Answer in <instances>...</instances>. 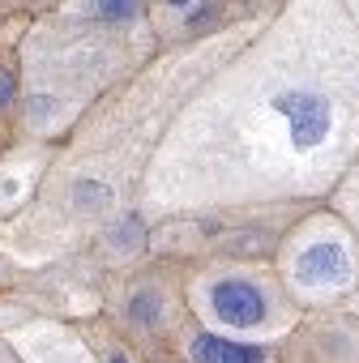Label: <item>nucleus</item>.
I'll use <instances>...</instances> for the list:
<instances>
[{
	"label": "nucleus",
	"instance_id": "f257e3e1",
	"mask_svg": "<svg viewBox=\"0 0 359 363\" xmlns=\"http://www.w3.org/2000/svg\"><path fill=\"white\" fill-rule=\"evenodd\" d=\"M274 111L291 124L295 150H316V145L329 137L333 107H329V99L316 94V90H287V94L274 99Z\"/></svg>",
	"mask_w": 359,
	"mask_h": 363
},
{
	"label": "nucleus",
	"instance_id": "f03ea898",
	"mask_svg": "<svg viewBox=\"0 0 359 363\" xmlns=\"http://www.w3.org/2000/svg\"><path fill=\"white\" fill-rule=\"evenodd\" d=\"M210 308L223 325H240V329H253L265 320V295L253 286V282H240V278H223L214 282L210 291Z\"/></svg>",
	"mask_w": 359,
	"mask_h": 363
},
{
	"label": "nucleus",
	"instance_id": "7ed1b4c3",
	"mask_svg": "<svg viewBox=\"0 0 359 363\" xmlns=\"http://www.w3.org/2000/svg\"><path fill=\"white\" fill-rule=\"evenodd\" d=\"M295 274H299L304 286H338L350 274L346 248H338V244H312V248H304Z\"/></svg>",
	"mask_w": 359,
	"mask_h": 363
},
{
	"label": "nucleus",
	"instance_id": "20e7f679",
	"mask_svg": "<svg viewBox=\"0 0 359 363\" xmlns=\"http://www.w3.org/2000/svg\"><path fill=\"white\" fill-rule=\"evenodd\" d=\"M193 359L197 363H261L265 350L261 346H240V342H223L214 333L193 337Z\"/></svg>",
	"mask_w": 359,
	"mask_h": 363
},
{
	"label": "nucleus",
	"instance_id": "39448f33",
	"mask_svg": "<svg viewBox=\"0 0 359 363\" xmlns=\"http://www.w3.org/2000/svg\"><path fill=\"white\" fill-rule=\"evenodd\" d=\"M94 13L103 22H128L137 18V0H94Z\"/></svg>",
	"mask_w": 359,
	"mask_h": 363
},
{
	"label": "nucleus",
	"instance_id": "423d86ee",
	"mask_svg": "<svg viewBox=\"0 0 359 363\" xmlns=\"http://www.w3.org/2000/svg\"><path fill=\"white\" fill-rule=\"evenodd\" d=\"M9 99H13V77H9V73H0V107H5Z\"/></svg>",
	"mask_w": 359,
	"mask_h": 363
},
{
	"label": "nucleus",
	"instance_id": "0eeeda50",
	"mask_svg": "<svg viewBox=\"0 0 359 363\" xmlns=\"http://www.w3.org/2000/svg\"><path fill=\"white\" fill-rule=\"evenodd\" d=\"M167 5H189V0H167Z\"/></svg>",
	"mask_w": 359,
	"mask_h": 363
},
{
	"label": "nucleus",
	"instance_id": "6e6552de",
	"mask_svg": "<svg viewBox=\"0 0 359 363\" xmlns=\"http://www.w3.org/2000/svg\"><path fill=\"white\" fill-rule=\"evenodd\" d=\"M111 363H124V359H111Z\"/></svg>",
	"mask_w": 359,
	"mask_h": 363
}]
</instances>
